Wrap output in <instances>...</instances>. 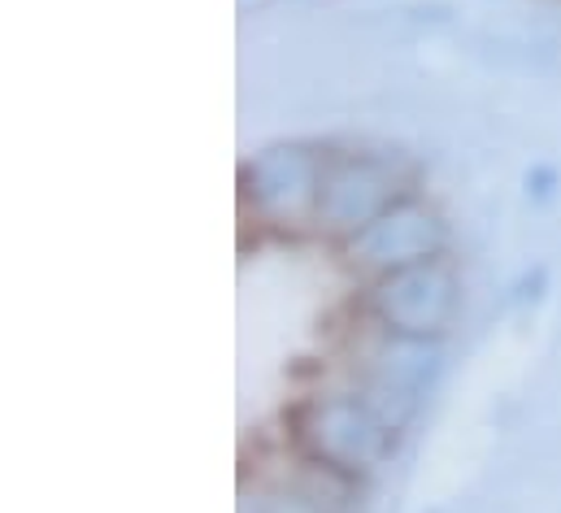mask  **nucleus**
I'll use <instances>...</instances> for the list:
<instances>
[{
	"mask_svg": "<svg viewBox=\"0 0 561 513\" xmlns=\"http://www.w3.org/2000/svg\"><path fill=\"white\" fill-rule=\"evenodd\" d=\"M287 435L305 466L327 470L344 483L375 475L397 448V426L357 387L305 396L287 413Z\"/></svg>",
	"mask_w": 561,
	"mask_h": 513,
	"instance_id": "1",
	"label": "nucleus"
},
{
	"mask_svg": "<svg viewBox=\"0 0 561 513\" xmlns=\"http://www.w3.org/2000/svg\"><path fill=\"white\" fill-rule=\"evenodd\" d=\"M327 152L300 139H279L257 148L240 166V205L244 214L275 231V236H305L318 218Z\"/></svg>",
	"mask_w": 561,
	"mask_h": 513,
	"instance_id": "2",
	"label": "nucleus"
},
{
	"mask_svg": "<svg viewBox=\"0 0 561 513\" xmlns=\"http://www.w3.org/2000/svg\"><path fill=\"white\" fill-rule=\"evenodd\" d=\"M410 187V174L379 152H327L322 170V196H318V218L313 231L331 244L353 240L366 231L379 214H388Z\"/></svg>",
	"mask_w": 561,
	"mask_h": 513,
	"instance_id": "3",
	"label": "nucleus"
},
{
	"mask_svg": "<svg viewBox=\"0 0 561 513\" xmlns=\"http://www.w3.org/2000/svg\"><path fill=\"white\" fill-rule=\"evenodd\" d=\"M457 270L444 256H435L366 283L362 314L375 322V331L405 340H439L457 314Z\"/></svg>",
	"mask_w": 561,
	"mask_h": 513,
	"instance_id": "4",
	"label": "nucleus"
},
{
	"mask_svg": "<svg viewBox=\"0 0 561 513\" xmlns=\"http://www.w3.org/2000/svg\"><path fill=\"white\" fill-rule=\"evenodd\" d=\"M448 249V227L439 218V209H431L419 196H401L388 214H379L366 231H357L353 240L340 244V256L353 274H362L366 283L410 270L422 261H435Z\"/></svg>",
	"mask_w": 561,
	"mask_h": 513,
	"instance_id": "5",
	"label": "nucleus"
},
{
	"mask_svg": "<svg viewBox=\"0 0 561 513\" xmlns=\"http://www.w3.org/2000/svg\"><path fill=\"white\" fill-rule=\"evenodd\" d=\"M439 375V340H405L379 331L357 357V391L401 431Z\"/></svg>",
	"mask_w": 561,
	"mask_h": 513,
	"instance_id": "6",
	"label": "nucleus"
},
{
	"mask_svg": "<svg viewBox=\"0 0 561 513\" xmlns=\"http://www.w3.org/2000/svg\"><path fill=\"white\" fill-rule=\"evenodd\" d=\"M344 488H348L344 479L305 466L291 479L283 475V479L253 483V492L240 497V513H340V497L335 492H344Z\"/></svg>",
	"mask_w": 561,
	"mask_h": 513,
	"instance_id": "7",
	"label": "nucleus"
}]
</instances>
